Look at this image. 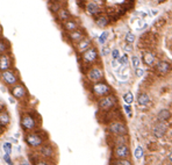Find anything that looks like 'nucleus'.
<instances>
[{"label": "nucleus", "mask_w": 172, "mask_h": 165, "mask_svg": "<svg viewBox=\"0 0 172 165\" xmlns=\"http://www.w3.org/2000/svg\"><path fill=\"white\" fill-rule=\"evenodd\" d=\"M59 7H61L59 4L56 3V4H51V7H50V8H51V11H54V12H58V11L61 10Z\"/></svg>", "instance_id": "37998d69"}, {"label": "nucleus", "mask_w": 172, "mask_h": 165, "mask_svg": "<svg viewBox=\"0 0 172 165\" xmlns=\"http://www.w3.org/2000/svg\"><path fill=\"white\" fill-rule=\"evenodd\" d=\"M111 165H133L131 162L127 158V159H114Z\"/></svg>", "instance_id": "bb28decb"}, {"label": "nucleus", "mask_w": 172, "mask_h": 165, "mask_svg": "<svg viewBox=\"0 0 172 165\" xmlns=\"http://www.w3.org/2000/svg\"><path fill=\"white\" fill-rule=\"evenodd\" d=\"M123 109H125L126 114L128 115V118H131V107H130V105H126V104H125Z\"/></svg>", "instance_id": "ea45409f"}, {"label": "nucleus", "mask_w": 172, "mask_h": 165, "mask_svg": "<svg viewBox=\"0 0 172 165\" xmlns=\"http://www.w3.org/2000/svg\"><path fill=\"white\" fill-rule=\"evenodd\" d=\"M149 101H150V98H149V96H148L147 93H141V94L137 97V102H138L141 106L148 105Z\"/></svg>", "instance_id": "4be33fe9"}, {"label": "nucleus", "mask_w": 172, "mask_h": 165, "mask_svg": "<svg viewBox=\"0 0 172 165\" xmlns=\"http://www.w3.org/2000/svg\"><path fill=\"white\" fill-rule=\"evenodd\" d=\"M123 49H125L126 54H127V52H131V50H133V48H131L130 44H125V45H123Z\"/></svg>", "instance_id": "c03bdc74"}, {"label": "nucleus", "mask_w": 172, "mask_h": 165, "mask_svg": "<svg viewBox=\"0 0 172 165\" xmlns=\"http://www.w3.org/2000/svg\"><path fill=\"white\" fill-rule=\"evenodd\" d=\"M101 54H103V56H107V55L111 54V49L105 45V47H103V49H101Z\"/></svg>", "instance_id": "a19ab883"}, {"label": "nucleus", "mask_w": 172, "mask_h": 165, "mask_svg": "<svg viewBox=\"0 0 172 165\" xmlns=\"http://www.w3.org/2000/svg\"><path fill=\"white\" fill-rule=\"evenodd\" d=\"M113 142H114V145L127 144L128 143V137L126 135H123V136H114L113 137Z\"/></svg>", "instance_id": "b1692460"}, {"label": "nucleus", "mask_w": 172, "mask_h": 165, "mask_svg": "<svg viewBox=\"0 0 172 165\" xmlns=\"http://www.w3.org/2000/svg\"><path fill=\"white\" fill-rule=\"evenodd\" d=\"M135 74H136V77H142L144 74V70L141 67H137V69H135Z\"/></svg>", "instance_id": "79ce46f5"}, {"label": "nucleus", "mask_w": 172, "mask_h": 165, "mask_svg": "<svg viewBox=\"0 0 172 165\" xmlns=\"http://www.w3.org/2000/svg\"><path fill=\"white\" fill-rule=\"evenodd\" d=\"M8 100H10V102H11V104H12V105H14V104H15V99H14V98H13V97H11V98H10V99H8Z\"/></svg>", "instance_id": "09e8293b"}, {"label": "nucleus", "mask_w": 172, "mask_h": 165, "mask_svg": "<svg viewBox=\"0 0 172 165\" xmlns=\"http://www.w3.org/2000/svg\"><path fill=\"white\" fill-rule=\"evenodd\" d=\"M8 142L12 143V144H17L18 143V140L15 137H8Z\"/></svg>", "instance_id": "49530a36"}, {"label": "nucleus", "mask_w": 172, "mask_h": 165, "mask_svg": "<svg viewBox=\"0 0 172 165\" xmlns=\"http://www.w3.org/2000/svg\"><path fill=\"white\" fill-rule=\"evenodd\" d=\"M96 22H97V25H98L99 27L103 28V27H106V26H107V23H108V19H107L106 16L103 15V16H99V18L96 20Z\"/></svg>", "instance_id": "cd10ccee"}, {"label": "nucleus", "mask_w": 172, "mask_h": 165, "mask_svg": "<svg viewBox=\"0 0 172 165\" xmlns=\"http://www.w3.org/2000/svg\"><path fill=\"white\" fill-rule=\"evenodd\" d=\"M170 116H171V113L167 109H160L158 112V114H157V118H158L159 121H166V120L170 119Z\"/></svg>", "instance_id": "6ab92c4d"}, {"label": "nucleus", "mask_w": 172, "mask_h": 165, "mask_svg": "<svg viewBox=\"0 0 172 165\" xmlns=\"http://www.w3.org/2000/svg\"><path fill=\"white\" fill-rule=\"evenodd\" d=\"M11 94H12V97L14 98V99H23V98H26L27 97V89H26V86L23 85V84H21V82H19V84H17V85H14L13 87H11Z\"/></svg>", "instance_id": "1a4fd4ad"}, {"label": "nucleus", "mask_w": 172, "mask_h": 165, "mask_svg": "<svg viewBox=\"0 0 172 165\" xmlns=\"http://www.w3.org/2000/svg\"><path fill=\"white\" fill-rule=\"evenodd\" d=\"M77 27H78V25H77L74 21H71V20H67V21H65V23H64L65 30H67V32H70V33L77 30Z\"/></svg>", "instance_id": "5701e85b"}, {"label": "nucleus", "mask_w": 172, "mask_h": 165, "mask_svg": "<svg viewBox=\"0 0 172 165\" xmlns=\"http://www.w3.org/2000/svg\"><path fill=\"white\" fill-rule=\"evenodd\" d=\"M11 114L10 112L6 109V108H3L0 109V124H1L3 127H6L11 123Z\"/></svg>", "instance_id": "4468645a"}, {"label": "nucleus", "mask_w": 172, "mask_h": 165, "mask_svg": "<svg viewBox=\"0 0 172 165\" xmlns=\"http://www.w3.org/2000/svg\"><path fill=\"white\" fill-rule=\"evenodd\" d=\"M147 27V23L143 22L142 20H137L136 21V29H142V28H145Z\"/></svg>", "instance_id": "58836bf2"}, {"label": "nucleus", "mask_w": 172, "mask_h": 165, "mask_svg": "<svg viewBox=\"0 0 172 165\" xmlns=\"http://www.w3.org/2000/svg\"><path fill=\"white\" fill-rule=\"evenodd\" d=\"M91 48V40L90 38H87V37H85V38H83L80 42H78V44H77V49H78V51L79 52H85L86 50H89Z\"/></svg>", "instance_id": "2eb2a0df"}, {"label": "nucleus", "mask_w": 172, "mask_h": 165, "mask_svg": "<svg viewBox=\"0 0 172 165\" xmlns=\"http://www.w3.org/2000/svg\"><path fill=\"white\" fill-rule=\"evenodd\" d=\"M13 66V58L10 55V52L0 55V71L4 72L7 70H11Z\"/></svg>", "instance_id": "9d476101"}, {"label": "nucleus", "mask_w": 172, "mask_h": 165, "mask_svg": "<svg viewBox=\"0 0 172 165\" xmlns=\"http://www.w3.org/2000/svg\"><path fill=\"white\" fill-rule=\"evenodd\" d=\"M33 165H55V163L52 160H47V159H42V158H36L33 160Z\"/></svg>", "instance_id": "393cba45"}, {"label": "nucleus", "mask_w": 172, "mask_h": 165, "mask_svg": "<svg viewBox=\"0 0 172 165\" xmlns=\"http://www.w3.org/2000/svg\"><path fill=\"white\" fill-rule=\"evenodd\" d=\"M123 100H125V104L126 105H131L133 101H134V96L131 92H127L126 94H123Z\"/></svg>", "instance_id": "c85d7f7f"}, {"label": "nucleus", "mask_w": 172, "mask_h": 165, "mask_svg": "<svg viewBox=\"0 0 172 165\" xmlns=\"http://www.w3.org/2000/svg\"><path fill=\"white\" fill-rule=\"evenodd\" d=\"M1 129H3V126H1V124H0V131H1Z\"/></svg>", "instance_id": "5fc2aeb1"}, {"label": "nucleus", "mask_w": 172, "mask_h": 165, "mask_svg": "<svg viewBox=\"0 0 172 165\" xmlns=\"http://www.w3.org/2000/svg\"><path fill=\"white\" fill-rule=\"evenodd\" d=\"M144 62H145L148 65H153V63H155V57H153V55L150 54V52L145 54V55H144Z\"/></svg>", "instance_id": "7c9ffc66"}, {"label": "nucleus", "mask_w": 172, "mask_h": 165, "mask_svg": "<svg viewBox=\"0 0 172 165\" xmlns=\"http://www.w3.org/2000/svg\"><path fill=\"white\" fill-rule=\"evenodd\" d=\"M20 128L25 133H29V131H34V130L40 129L37 116L33 113H29V112L22 113L20 116Z\"/></svg>", "instance_id": "f03ea898"}, {"label": "nucleus", "mask_w": 172, "mask_h": 165, "mask_svg": "<svg viewBox=\"0 0 172 165\" xmlns=\"http://www.w3.org/2000/svg\"><path fill=\"white\" fill-rule=\"evenodd\" d=\"M86 11H87V13L91 15H96L99 12V6L96 3H90L87 5V7H86Z\"/></svg>", "instance_id": "aec40b11"}, {"label": "nucleus", "mask_w": 172, "mask_h": 165, "mask_svg": "<svg viewBox=\"0 0 172 165\" xmlns=\"http://www.w3.org/2000/svg\"><path fill=\"white\" fill-rule=\"evenodd\" d=\"M156 69L160 73H167L170 71L171 66H170V64L167 62H158L157 65H156Z\"/></svg>", "instance_id": "f3484780"}, {"label": "nucleus", "mask_w": 172, "mask_h": 165, "mask_svg": "<svg viewBox=\"0 0 172 165\" xmlns=\"http://www.w3.org/2000/svg\"><path fill=\"white\" fill-rule=\"evenodd\" d=\"M107 37H108V33H107V32H104V33L99 36V38H98L99 43H100V44H105V42L107 41Z\"/></svg>", "instance_id": "f704fd0d"}, {"label": "nucleus", "mask_w": 172, "mask_h": 165, "mask_svg": "<svg viewBox=\"0 0 172 165\" xmlns=\"http://www.w3.org/2000/svg\"><path fill=\"white\" fill-rule=\"evenodd\" d=\"M116 73H118V77L122 80H126L128 78V67L127 66H120L118 70H116Z\"/></svg>", "instance_id": "a211bd4d"}, {"label": "nucleus", "mask_w": 172, "mask_h": 165, "mask_svg": "<svg viewBox=\"0 0 172 165\" xmlns=\"http://www.w3.org/2000/svg\"><path fill=\"white\" fill-rule=\"evenodd\" d=\"M112 57H113V59H115V60H118L120 57H121V55H120V51H119V49H114V50H112Z\"/></svg>", "instance_id": "4c0bfd02"}, {"label": "nucleus", "mask_w": 172, "mask_h": 165, "mask_svg": "<svg viewBox=\"0 0 172 165\" xmlns=\"http://www.w3.org/2000/svg\"><path fill=\"white\" fill-rule=\"evenodd\" d=\"M69 37H70V40L71 41H73V42H80L83 38H85V36H84V33L81 32V30H74V32H71L70 34H69Z\"/></svg>", "instance_id": "dca6fc26"}, {"label": "nucleus", "mask_w": 172, "mask_h": 165, "mask_svg": "<svg viewBox=\"0 0 172 165\" xmlns=\"http://www.w3.org/2000/svg\"><path fill=\"white\" fill-rule=\"evenodd\" d=\"M169 159H170V162H172V151L169 153Z\"/></svg>", "instance_id": "603ef678"}, {"label": "nucleus", "mask_w": 172, "mask_h": 165, "mask_svg": "<svg viewBox=\"0 0 172 165\" xmlns=\"http://www.w3.org/2000/svg\"><path fill=\"white\" fill-rule=\"evenodd\" d=\"M118 60H119V63H120L121 66H127V63H128V56H127V54L122 55Z\"/></svg>", "instance_id": "72a5a7b5"}, {"label": "nucleus", "mask_w": 172, "mask_h": 165, "mask_svg": "<svg viewBox=\"0 0 172 165\" xmlns=\"http://www.w3.org/2000/svg\"><path fill=\"white\" fill-rule=\"evenodd\" d=\"M23 138H25L26 144L30 149L36 150L41 145H43L44 143L48 142V134L42 129H37V130H34V131L25 133Z\"/></svg>", "instance_id": "f257e3e1"}, {"label": "nucleus", "mask_w": 172, "mask_h": 165, "mask_svg": "<svg viewBox=\"0 0 172 165\" xmlns=\"http://www.w3.org/2000/svg\"><path fill=\"white\" fill-rule=\"evenodd\" d=\"M14 137H15L17 140H18V138H20V133H15V134H14Z\"/></svg>", "instance_id": "3c124183"}, {"label": "nucleus", "mask_w": 172, "mask_h": 165, "mask_svg": "<svg viewBox=\"0 0 172 165\" xmlns=\"http://www.w3.org/2000/svg\"><path fill=\"white\" fill-rule=\"evenodd\" d=\"M152 131H153V135H155L157 138H162V137L166 134L167 127H166V124H165L163 121H159V122H157V123L155 124Z\"/></svg>", "instance_id": "ddd939ff"}, {"label": "nucleus", "mask_w": 172, "mask_h": 165, "mask_svg": "<svg viewBox=\"0 0 172 165\" xmlns=\"http://www.w3.org/2000/svg\"><path fill=\"white\" fill-rule=\"evenodd\" d=\"M3 159H4V162H5L7 165H14V163H13V160H12L11 155H6V153H4Z\"/></svg>", "instance_id": "e433bc0d"}, {"label": "nucleus", "mask_w": 172, "mask_h": 165, "mask_svg": "<svg viewBox=\"0 0 172 165\" xmlns=\"http://www.w3.org/2000/svg\"><path fill=\"white\" fill-rule=\"evenodd\" d=\"M130 156V149L128 144H119L113 148V158L114 159H127Z\"/></svg>", "instance_id": "6e6552de"}, {"label": "nucleus", "mask_w": 172, "mask_h": 165, "mask_svg": "<svg viewBox=\"0 0 172 165\" xmlns=\"http://www.w3.org/2000/svg\"><path fill=\"white\" fill-rule=\"evenodd\" d=\"M21 165H32V164H30L28 160H22V162H21Z\"/></svg>", "instance_id": "de8ad7c7"}, {"label": "nucleus", "mask_w": 172, "mask_h": 165, "mask_svg": "<svg viewBox=\"0 0 172 165\" xmlns=\"http://www.w3.org/2000/svg\"><path fill=\"white\" fill-rule=\"evenodd\" d=\"M83 59L85 63L87 64H92L98 59V51L96 48H90L89 50H86L85 52H83Z\"/></svg>", "instance_id": "9b49d317"}, {"label": "nucleus", "mask_w": 172, "mask_h": 165, "mask_svg": "<svg viewBox=\"0 0 172 165\" xmlns=\"http://www.w3.org/2000/svg\"><path fill=\"white\" fill-rule=\"evenodd\" d=\"M8 49H10V43L5 38L0 37V55L8 52Z\"/></svg>", "instance_id": "412c9836"}, {"label": "nucleus", "mask_w": 172, "mask_h": 165, "mask_svg": "<svg viewBox=\"0 0 172 165\" xmlns=\"http://www.w3.org/2000/svg\"><path fill=\"white\" fill-rule=\"evenodd\" d=\"M87 77H89V79H90L91 81L98 82V81H100V80L104 78V71H103L100 67L94 66V67H92V69L87 72Z\"/></svg>", "instance_id": "f8f14e48"}, {"label": "nucleus", "mask_w": 172, "mask_h": 165, "mask_svg": "<svg viewBox=\"0 0 172 165\" xmlns=\"http://www.w3.org/2000/svg\"><path fill=\"white\" fill-rule=\"evenodd\" d=\"M125 38H126V42H128V43H134L136 37H135V35H134L133 33H127Z\"/></svg>", "instance_id": "c9c22d12"}, {"label": "nucleus", "mask_w": 172, "mask_h": 165, "mask_svg": "<svg viewBox=\"0 0 172 165\" xmlns=\"http://www.w3.org/2000/svg\"><path fill=\"white\" fill-rule=\"evenodd\" d=\"M107 130L113 136H123L127 134V127L121 121H113L112 123L108 124Z\"/></svg>", "instance_id": "39448f33"}, {"label": "nucleus", "mask_w": 172, "mask_h": 165, "mask_svg": "<svg viewBox=\"0 0 172 165\" xmlns=\"http://www.w3.org/2000/svg\"><path fill=\"white\" fill-rule=\"evenodd\" d=\"M109 92H111V87L106 82L98 81V82H94L92 86V93L98 98H104V97L108 96Z\"/></svg>", "instance_id": "0eeeda50"}, {"label": "nucleus", "mask_w": 172, "mask_h": 165, "mask_svg": "<svg viewBox=\"0 0 172 165\" xmlns=\"http://www.w3.org/2000/svg\"><path fill=\"white\" fill-rule=\"evenodd\" d=\"M36 155H39V158L54 162L55 156H56V150H55V146L52 144L47 142L43 145H41L39 149H36Z\"/></svg>", "instance_id": "7ed1b4c3"}, {"label": "nucleus", "mask_w": 172, "mask_h": 165, "mask_svg": "<svg viewBox=\"0 0 172 165\" xmlns=\"http://www.w3.org/2000/svg\"><path fill=\"white\" fill-rule=\"evenodd\" d=\"M112 66L114 67V69H119L121 65H120V63H119V60H115V59H113V62H112Z\"/></svg>", "instance_id": "a18cd8bd"}, {"label": "nucleus", "mask_w": 172, "mask_h": 165, "mask_svg": "<svg viewBox=\"0 0 172 165\" xmlns=\"http://www.w3.org/2000/svg\"><path fill=\"white\" fill-rule=\"evenodd\" d=\"M170 137L172 138V130H171V133H170Z\"/></svg>", "instance_id": "864d4df0"}, {"label": "nucleus", "mask_w": 172, "mask_h": 165, "mask_svg": "<svg viewBox=\"0 0 172 165\" xmlns=\"http://www.w3.org/2000/svg\"><path fill=\"white\" fill-rule=\"evenodd\" d=\"M3 150H4V152H5L6 155H12V152H13V144L10 143L8 141H6V142L3 144Z\"/></svg>", "instance_id": "a878e982"}, {"label": "nucleus", "mask_w": 172, "mask_h": 165, "mask_svg": "<svg viewBox=\"0 0 172 165\" xmlns=\"http://www.w3.org/2000/svg\"><path fill=\"white\" fill-rule=\"evenodd\" d=\"M143 153H144V151H143V148H142L141 145H137V146H136V149H135V152H134V155H135V158H136L137 160H140V159L142 158Z\"/></svg>", "instance_id": "2f4dec72"}, {"label": "nucleus", "mask_w": 172, "mask_h": 165, "mask_svg": "<svg viewBox=\"0 0 172 165\" xmlns=\"http://www.w3.org/2000/svg\"><path fill=\"white\" fill-rule=\"evenodd\" d=\"M15 149H17V151H18V152H21V145H17V146H15Z\"/></svg>", "instance_id": "8fccbe9b"}, {"label": "nucleus", "mask_w": 172, "mask_h": 165, "mask_svg": "<svg viewBox=\"0 0 172 165\" xmlns=\"http://www.w3.org/2000/svg\"><path fill=\"white\" fill-rule=\"evenodd\" d=\"M58 18H59L61 20H67V19L70 18V13H69L66 10L61 8V10L58 11Z\"/></svg>", "instance_id": "c756f323"}, {"label": "nucleus", "mask_w": 172, "mask_h": 165, "mask_svg": "<svg viewBox=\"0 0 172 165\" xmlns=\"http://www.w3.org/2000/svg\"><path fill=\"white\" fill-rule=\"evenodd\" d=\"M115 105H116V98L113 94H108V96L101 98L99 100V102H98V107L103 112L111 111L113 107H115Z\"/></svg>", "instance_id": "423d86ee"}, {"label": "nucleus", "mask_w": 172, "mask_h": 165, "mask_svg": "<svg viewBox=\"0 0 172 165\" xmlns=\"http://www.w3.org/2000/svg\"><path fill=\"white\" fill-rule=\"evenodd\" d=\"M131 65H133L134 69L140 67V58H138V56H136V55L131 56Z\"/></svg>", "instance_id": "473e14b6"}, {"label": "nucleus", "mask_w": 172, "mask_h": 165, "mask_svg": "<svg viewBox=\"0 0 172 165\" xmlns=\"http://www.w3.org/2000/svg\"><path fill=\"white\" fill-rule=\"evenodd\" d=\"M1 80L4 81L5 85H7L10 87H13L14 85L19 84V76L14 70L11 69V70L1 72Z\"/></svg>", "instance_id": "20e7f679"}]
</instances>
